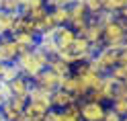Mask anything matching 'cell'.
<instances>
[{
  "label": "cell",
  "instance_id": "obj_22",
  "mask_svg": "<svg viewBox=\"0 0 127 121\" xmlns=\"http://www.w3.org/2000/svg\"><path fill=\"white\" fill-rule=\"evenodd\" d=\"M84 6H86V10L90 12V17H94V14H98L102 10L105 0H84Z\"/></svg>",
  "mask_w": 127,
  "mask_h": 121
},
{
  "label": "cell",
  "instance_id": "obj_39",
  "mask_svg": "<svg viewBox=\"0 0 127 121\" xmlns=\"http://www.w3.org/2000/svg\"><path fill=\"white\" fill-rule=\"evenodd\" d=\"M0 8H2V0H0Z\"/></svg>",
  "mask_w": 127,
  "mask_h": 121
},
{
  "label": "cell",
  "instance_id": "obj_21",
  "mask_svg": "<svg viewBox=\"0 0 127 121\" xmlns=\"http://www.w3.org/2000/svg\"><path fill=\"white\" fill-rule=\"evenodd\" d=\"M125 6H127V0H105L102 10H109V12H113V14H119Z\"/></svg>",
  "mask_w": 127,
  "mask_h": 121
},
{
  "label": "cell",
  "instance_id": "obj_6",
  "mask_svg": "<svg viewBox=\"0 0 127 121\" xmlns=\"http://www.w3.org/2000/svg\"><path fill=\"white\" fill-rule=\"evenodd\" d=\"M19 55H21V49H19V45L12 41L10 35L0 37V62L12 64V62H17Z\"/></svg>",
  "mask_w": 127,
  "mask_h": 121
},
{
  "label": "cell",
  "instance_id": "obj_26",
  "mask_svg": "<svg viewBox=\"0 0 127 121\" xmlns=\"http://www.w3.org/2000/svg\"><path fill=\"white\" fill-rule=\"evenodd\" d=\"M41 6H47L45 0H27V4L21 8V14H25V12L33 10V8H41Z\"/></svg>",
  "mask_w": 127,
  "mask_h": 121
},
{
  "label": "cell",
  "instance_id": "obj_24",
  "mask_svg": "<svg viewBox=\"0 0 127 121\" xmlns=\"http://www.w3.org/2000/svg\"><path fill=\"white\" fill-rule=\"evenodd\" d=\"M109 107L113 109L115 113H119L121 117L127 115V99H115V101H111V103H109Z\"/></svg>",
  "mask_w": 127,
  "mask_h": 121
},
{
  "label": "cell",
  "instance_id": "obj_23",
  "mask_svg": "<svg viewBox=\"0 0 127 121\" xmlns=\"http://www.w3.org/2000/svg\"><path fill=\"white\" fill-rule=\"evenodd\" d=\"M109 74L113 76L117 82H127V68L125 66H119V64H117V66H113L109 70Z\"/></svg>",
  "mask_w": 127,
  "mask_h": 121
},
{
  "label": "cell",
  "instance_id": "obj_1",
  "mask_svg": "<svg viewBox=\"0 0 127 121\" xmlns=\"http://www.w3.org/2000/svg\"><path fill=\"white\" fill-rule=\"evenodd\" d=\"M47 62H49V55H47L45 51H41L39 47H33V49L23 51L17 58V66H19L23 76H27V78L33 80L41 70L47 68Z\"/></svg>",
  "mask_w": 127,
  "mask_h": 121
},
{
  "label": "cell",
  "instance_id": "obj_4",
  "mask_svg": "<svg viewBox=\"0 0 127 121\" xmlns=\"http://www.w3.org/2000/svg\"><path fill=\"white\" fill-rule=\"evenodd\" d=\"M90 21V12L86 10L84 2H74L70 4V23L68 25L72 27L76 33H80V31L86 27V23Z\"/></svg>",
  "mask_w": 127,
  "mask_h": 121
},
{
  "label": "cell",
  "instance_id": "obj_34",
  "mask_svg": "<svg viewBox=\"0 0 127 121\" xmlns=\"http://www.w3.org/2000/svg\"><path fill=\"white\" fill-rule=\"evenodd\" d=\"M27 121H43V119H27Z\"/></svg>",
  "mask_w": 127,
  "mask_h": 121
},
{
  "label": "cell",
  "instance_id": "obj_9",
  "mask_svg": "<svg viewBox=\"0 0 127 121\" xmlns=\"http://www.w3.org/2000/svg\"><path fill=\"white\" fill-rule=\"evenodd\" d=\"M76 37H78V33L70 25H58L53 29V39H55V43L60 45V49H68Z\"/></svg>",
  "mask_w": 127,
  "mask_h": 121
},
{
  "label": "cell",
  "instance_id": "obj_19",
  "mask_svg": "<svg viewBox=\"0 0 127 121\" xmlns=\"http://www.w3.org/2000/svg\"><path fill=\"white\" fill-rule=\"evenodd\" d=\"M60 88H64V90L72 92V94L76 96V90H78V76L72 72V74H68V76L60 78ZM76 99H78V96H76Z\"/></svg>",
  "mask_w": 127,
  "mask_h": 121
},
{
  "label": "cell",
  "instance_id": "obj_17",
  "mask_svg": "<svg viewBox=\"0 0 127 121\" xmlns=\"http://www.w3.org/2000/svg\"><path fill=\"white\" fill-rule=\"evenodd\" d=\"M78 103L70 105V107H66V109H60V121H82V117H80V105Z\"/></svg>",
  "mask_w": 127,
  "mask_h": 121
},
{
  "label": "cell",
  "instance_id": "obj_18",
  "mask_svg": "<svg viewBox=\"0 0 127 121\" xmlns=\"http://www.w3.org/2000/svg\"><path fill=\"white\" fill-rule=\"evenodd\" d=\"M55 27H58V25H55V21L51 19V14H49V12H47L45 17H41L39 21H35V31H37V37H39V35H43V33H49V31H53Z\"/></svg>",
  "mask_w": 127,
  "mask_h": 121
},
{
  "label": "cell",
  "instance_id": "obj_14",
  "mask_svg": "<svg viewBox=\"0 0 127 121\" xmlns=\"http://www.w3.org/2000/svg\"><path fill=\"white\" fill-rule=\"evenodd\" d=\"M47 68H49L53 74H58L60 78H64V76H68V74H72V72H74V66H70L68 62H64L62 58H58V55H51V58H49Z\"/></svg>",
  "mask_w": 127,
  "mask_h": 121
},
{
  "label": "cell",
  "instance_id": "obj_32",
  "mask_svg": "<svg viewBox=\"0 0 127 121\" xmlns=\"http://www.w3.org/2000/svg\"><path fill=\"white\" fill-rule=\"evenodd\" d=\"M119 17H123V19H125V21H127V6H125V8H123V10H121V12H119Z\"/></svg>",
  "mask_w": 127,
  "mask_h": 121
},
{
  "label": "cell",
  "instance_id": "obj_31",
  "mask_svg": "<svg viewBox=\"0 0 127 121\" xmlns=\"http://www.w3.org/2000/svg\"><path fill=\"white\" fill-rule=\"evenodd\" d=\"M70 4H74V0H51L47 6L53 8V6H70Z\"/></svg>",
  "mask_w": 127,
  "mask_h": 121
},
{
  "label": "cell",
  "instance_id": "obj_16",
  "mask_svg": "<svg viewBox=\"0 0 127 121\" xmlns=\"http://www.w3.org/2000/svg\"><path fill=\"white\" fill-rule=\"evenodd\" d=\"M49 14L55 21V25H68L70 23V6H53V8H49Z\"/></svg>",
  "mask_w": 127,
  "mask_h": 121
},
{
  "label": "cell",
  "instance_id": "obj_28",
  "mask_svg": "<svg viewBox=\"0 0 127 121\" xmlns=\"http://www.w3.org/2000/svg\"><path fill=\"white\" fill-rule=\"evenodd\" d=\"M10 99V90H8V84L6 82H0V107Z\"/></svg>",
  "mask_w": 127,
  "mask_h": 121
},
{
  "label": "cell",
  "instance_id": "obj_29",
  "mask_svg": "<svg viewBox=\"0 0 127 121\" xmlns=\"http://www.w3.org/2000/svg\"><path fill=\"white\" fill-rule=\"evenodd\" d=\"M117 64L127 68V45H123L121 49H119V53H117Z\"/></svg>",
  "mask_w": 127,
  "mask_h": 121
},
{
  "label": "cell",
  "instance_id": "obj_7",
  "mask_svg": "<svg viewBox=\"0 0 127 121\" xmlns=\"http://www.w3.org/2000/svg\"><path fill=\"white\" fill-rule=\"evenodd\" d=\"M33 84L39 86V88H43V90H47V92H53L55 88H60V76L53 74L49 68H45V70H41L33 78Z\"/></svg>",
  "mask_w": 127,
  "mask_h": 121
},
{
  "label": "cell",
  "instance_id": "obj_20",
  "mask_svg": "<svg viewBox=\"0 0 127 121\" xmlns=\"http://www.w3.org/2000/svg\"><path fill=\"white\" fill-rule=\"evenodd\" d=\"M19 74H21V70L17 66V62L4 64V70H2V74H0V82H10V80H14Z\"/></svg>",
  "mask_w": 127,
  "mask_h": 121
},
{
  "label": "cell",
  "instance_id": "obj_12",
  "mask_svg": "<svg viewBox=\"0 0 127 121\" xmlns=\"http://www.w3.org/2000/svg\"><path fill=\"white\" fill-rule=\"evenodd\" d=\"M29 101L35 103V105H39V107H43V109H47V111L51 109V92H47V90H43V88H39L35 84L31 86Z\"/></svg>",
  "mask_w": 127,
  "mask_h": 121
},
{
  "label": "cell",
  "instance_id": "obj_36",
  "mask_svg": "<svg viewBox=\"0 0 127 121\" xmlns=\"http://www.w3.org/2000/svg\"><path fill=\"white\" fill-rule=\"evenodd\" d=\"M121 121H127V115H125V117H123V119H121Z\"/></svg>",
  "mask_w": 127,
  "mask_h": 121
},
{
  "label": "cell",
  "instance_id": "obj_30",
  "mask_svg": "<svg viewBox=\"0 0 127 121\" xmlns=\"http://www.w3.org/2000/svg\"><path fill=\"white\" fill-rule=\"evenodd\" d=\"M123 117L119 115V113H115L111 107H107V113H105V117H102V121H121Z\"/></svg>",
  "mask_w": 127,
  "mask_h": 121
},
{
  "label": "cell",
  "instance_id": "obj_11",
  "mask_svg": "<svg viewBox=\"0 0 127 121\" xmlns=\"http://www.w3.org/2000/svg\"><path fill=\"white\" fill-rule=\"evenodd\" d=\"M10 37H12V41L19 45L21 53L27 51V49L37 47V41H39V37H37L35 33H27V31H23V33H10Z\"/></svg>",
  "mask_w": 127,
  "mask_h": 121
},
{
  "label": "cell",
  "instance_id": "obj_25",
  "mask_svg": "<svg viewBox=\"0 0 127 121\" xmlns=\"http://www.w3.org/2000/svg\"><path fill=\"white\" fill-rule=\"evenodd\" d=\"M2 10H6V12H12V14L21 12L19 0H2Z\"/></svg>",
  "mask_w": 127,
  "mask_h": 121
},
{
  "label": "cell",
  "instance_id": "obj_33",
  "mask_svg": "<svg viewBox=\"0 0 127 121\" xmlns=\"http://www.w3.org/2000/svg\"><path fill=\"white\" fill-rule=\"evenodd\" d=\"M2 70H4V62H0V74H2Z\"/></svg>",
  "mask_w": 127,
  "mask_h": 121
},
{
  "label": "cell",
  "instance_id": "obj_3",
  "mask_svg": "<svg viewBox=\"0 0 127 121\" xmlns=\"http://www.w3.org/2000/svg\"><path fill=\"white\" fill-rule=\"evenodd\" d=\"M78 105H80V117H82V121H102V117H105V113H107V105L105 103L82 99Z\"/></svg>",
  "mask_w": 127,
  "mask_h": 121
},
{
  "label": "cell",
  "instance_id": "obj_10",
  "mask_svg": "<svg viewBox=\"0 0 127 121\" xmlns=\"http://www.w3.org/2000/svg\"><path fill=\"white\" fill-rule=\"evenodd\" d=\"M74 103H78V99L72 92L64 90V88H55L51 92V109H66V107H70Z\"/></svg>",
  "mask_w": 127,
  "mask_h": 121
},
{
  "label": "cell",
  "instance_id": "obj_38",
  "mask_svg": "<svg viewBox=\"0 0 127 121\" xmlns=\"http://www.w3.org/2000/svg\"><path fill=\"white\" fill-rule=\"evenodd\" d=\"M49 2H51V0H45V4H49Z\"/></svg>",
  "mask_w": 127,
  "mask_h": 121
},
{
  "label": "cell",
  "instance_id": "obj_37",
  "mask_svg": "<svg viewBox=\"0 0 127 121\" xmlns=\"http://www.w3.org/2000/svg\"><path fill=\"white\" fill-rule=\"evenodd\" d=\"M74 2H84V0H74Z\"/></svg>",
  "mask_w": 127,
  "mask_h": 121
},
{
  "label": "cell",
  "instance_id": "obj_27",
  "mask_svg": "<svg viewBox=\"0 0 127 121\" xmlns=\"http://www.w3.org/2000/svg\"><path fill=\"white\" fill-rule=\"evenodd\" d=\"M115 99H127V82H117V84H115L113 101H115Z\"/></svg>",
  "mask_w": 127,
  "mask_h": 121
},
{
  "label": "cell",
  "instance_id": "obj_5",
  "mask_svg": "<svg viewBox=\"0 0 127 121\" xmlns=\"http://www.w3.org/2000/svg\"><path fill=\"white\" fill-rule=\"evenodd\" d=\"M78 35H82V37H86V39H88V41H90V45L94 47V51L102 47V27H100V25H98V23L94 21L92 17H90V21L86 23V27H84Z\"/></svg>",
  "mask_w": 127,
  "mask_h": 121
},
{
  "label": "cell",
  "instance_id": "obj_2",
  "mask_svg": "<svg viewBox=\"0 0 127 121\" xmlns=\"http://www.w3.org/2000/svg\"><path fill=\"white\" fill-rule=\"evenodd\" d=\"M127 39V21L123 17H117L102 27V47H113V49H121Z\"/></svg>",
  "mask_w": 127,
  "mask_h": 121
},
{
  "label": "cell",
  "instance_id": "obj_35",
  "mask_svg": "<svg viewBox=\"0 0 127 121\" xmlns=\"http://www.w3.org/2000/svg\"><path fill=\"white\" fill-rule=\"evenodd\" d=\"M0 121H6V119H4V117H2V113H0Z\"/></svg>",
  "mask_w": 127,
  "mask_h": 121
},
{
  "label": "cell",
  "instance_id": "obj_15",
  "mask_svg": "<svg viewBox=\"0 0 127 121\" xmlns=\"http://www.w3.org/2000/svg\"><path fill=\"white\" fill-rule=\"evenodd\" d=\"M19 14V12H17ZM17 14H12V12H6L0 8V37H6V35H10L12 33V27H14V17Z\"/></svg>",
  "mask_w": 127,
  "mask_h": 121
},
{
  "label": "cell",
  "instance_id": "obj_13",
  "mask_svg": "<svg viewBox=\"0 0 127 121\" xmlns=\"http://www.w3.org/2000/svg\"><path fill=\"white\" fill-rule=\"evenodd\" d=\"M37 47L41 51H45L47 55H58L60 51V45L55 43V39H53V31H49V33H43V35H39V41H37Z\"/></svg>",
  "mask_w": 127,
  "mask_h": 121
},
{
  "label": "cell",
  "instance_id": "obj_8",
  "mask_svg": "<svg viewBox=\"0 0 127 121\" xmlns=\"http://www.w3.org/2000/svg\"><path fill=\"white\" fill-rule=\"evenodd\" d=\"M8 84V90H10V96H23V99H29V92H31V86H33V80L19 74L14 80H10Z\"/></svg>",
  "mask_w": 127,
  "mask_h": 121
}]
</instances>
